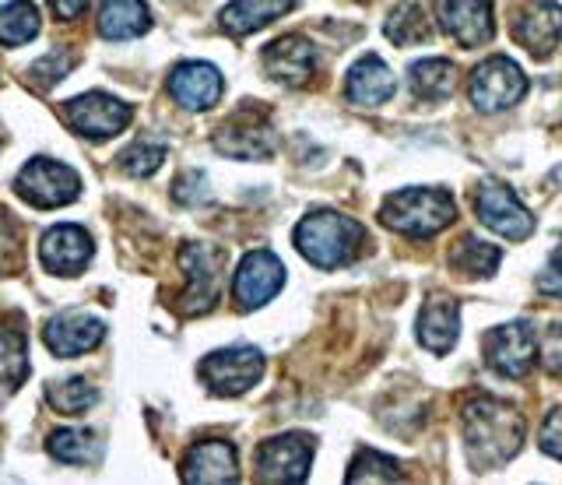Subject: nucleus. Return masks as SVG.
<instances>
[{
	"label": "nucleus",
	"mask_w": 562,
	"mask_h": 485,
	"mask_svg": "<svg viewBox=\"0 0 562 485\" xmlns=\"http://www.w3.org/2000/svg\"><path fill=\"white\" fill-rule=\"evenodd\" d=\"M464 426V447L474 472H488V467H503L517 458L524 443V419L514 405L499 402V397H471L461 411Z\"/></svg>",
	"instance_id": "obj_1"
},
{
	"label": "nucleus",
	"mask_w": 562,
	"mask_h": 485,
	"mask_svg": "<svg viewBox=\"0 0 562 485\" xmlns=\"http://www.w3.org/2000/svg\"><path fill=\"white\" fill-rule=\"evenodd\" d=\"M366 243V229L341 212H313L295 225V247L310 264L334 271L351 264Z\"/></svg>",
	"instance_id": "obj_2"
},
{
	"label": "nucleus",
	"mask_w": 562,
	"mask_h": 485,
	"mask_svg": "<svg viewBox=\"0 0 562 485\" xmlns=\"http://www.w3.org/2000/svg\"><path fill=\"white\" fill-rule=\"evenodd\" d=\"M453 218H457V201L447 190H436V187L397 190V194H391L380 207V222L386 229L412 236V239H429L436 233H443L447 225H453Z\"/></svg>",
	"instance_id": "obj_3"
},
{
	"label": "nucleus",
	"mask_w": 562,
	"mask_h": 485,
	"mask_svg": "<svg viewBox=\"0 0 562 485\" xmlns=\"http://www.w3.org/2000/svg\"><path fill=\"white\" fill-rule=\"evenodd\" d=\"M198 373L211 394L239 397L260 380L263 356H260V349H254V345H233V349H218V352L204 356Z\"/></svg>",
	"instance_id": "obj_4"
},
{
	"label": "nucleus",
	"mask_w": 562,
	"mask_h": 485,
	"mask_svg": "<svg viewBox=\"0 0 562 485\" xmlns=\"http://www.w3.org/2000/svg\"><path fill=\"white\" fill-rule=\"evenodd\" d=\"M468 95L479 113H503L514 110L527 95V75L509 57H488L485 64L474 67Z\"/></svg>",
	"instance_id": "obj_5"
},
{
	"label": "nucleus",
	"mask_w": 562,
	"mask_h": 485,
	"mask_svg": "<svg viewBox=\"0 0 562 485\" xmlns=\"http://www.w3.org/2000/svg\"><path fill=\"white\" fill-rule=\"evenodd\" d=\"M14 190L32 207H64L70 201H78L81 177L57 159H32L18 172Z\"/></svg>",
	"instance_id": "obj_6"
},
{
	"label": "nucleus",
	"mask_w": 562,
	"mask_h": 485,
	"mask_svg": "<svg viewBox=\"0 0 562 485\" xmlns=\"http://www.w3.org/2000/svg\"><path fill=\"white\" fill-rule=\"evenodd\" d=\"M134 110L127 102H120L116 95H105V92H85L64 102V120L70 131H78L92 142H105V137L120 134L123 127L131 124Z\"/></svg>",
	"instance_id": "obj_7"
},
{
	"label": "nucleus",
	"mask_w": 562,
	"mask_h": 485,
	"mask_svg": "<svg viewBox=\"0 0 562 485\" xmlns=\"http://www.w3.org/2000/svg\"><path fill=\"white\" fill-rule=\"evenodd\" d=\"M313 437L306 432H285V437L263 440L257 447V478L260 482H306L313 464Z\"/></svg>",
	"instance_id": "obj_8"
},
{
	"label": "nucleus",
	"mask_w": 562,
	"mask_h": 485,
	"mask_svg": "<svg viewBox=\"0 0 562 485\" xmlns=\"http://www.w3.org/2000/svg\"><path fill=\"white\" fill-rule=\"evenodd\" d=\"M482 352H485V362L499 376L520 380L531 373L538 359V338L531 335L527 324H503V327H492L482 338Z\"/></svg>",
	"instance_id": "obj_9"
},
{
	"label": "nucleus",
	"mask_w": 562,
	"mask_h": 485,
	"mask_svg": "<svg viewBox=\"0 0 562 485\" xmlns=\"http://www.w3.org/2000/svg\"><path fill=\"white\" fill-rule=\"evenodd\" d=\"M474 207H479L482 225L506 239H527L535 233V215L517 201V194L499 180H482L479 194H474Z\"/></svg>",
	"instance_id": "obj_10"
},
{
	"label": "nucleus",
	"mask_w": 562,
	"mask_h": 485,
	"mask_svg": "<svg viewBox=\"0 0 562 485\" xmlns=\"http://www.w3.org/2000/svg\"><path fill=\"white\" fill-rule=\"evenodd\" d=\"M281 285H285V268L271 250H250L236 268L233 279V300L239 309H257L271 303Z\"/></svg>",
	"instance_id": "obj_11"
},
{
	"label": "nucleus",
	"mask_w": 562,
	"mask_h": 485,
	"mask_svg": "<svg viewBox=\"0 0 562 485\" xmlns=\"http://www.w3.org/2000/svg\"><path fill=\"white\" fill-rule=\"evenodd\" d=\"M439 29L450 40H457L464 49H479L492 40L496 32V19H492V0H436L432 4Z\"/></svg>",
	"instance_id": "obj_12"
},
{
	"label": "nucleus",
	"mask_w": 562,
	"mask_h": 485,
	"mask_svg": "<svg viewBox=\"0 0 562 485\" xmlns=\"http://www.w3.org/2000/svg\"><path fill=\"white\" fill-rule=\"evenodd\" d=\"M215 148L228 159H243V162H260L271 159L274 151V131L268 120H260V113L243 110L233 120L215 131Z\"/></svg>",
	"instance_id": "obj_13"
},
{
	"label": "nucleus",
	"mask_w": 562,
	"mask_h": 485,
	"mask_svg": "<svg viewBox=\"0 0 562 485\" xmlns=\"http://www.w3.org/2000/svg\"><path fill=\"white\" fill-rule=\"evenodd\" d=\"M218 261L222 253L207 243H190L180 253V268L187 274V292H183V303L180 309L183 314H207L215 306L218 296Z\"/></svg>",
	"instance_id": "obj_14"
},
{
	"label": "nucleus",
	"mask_w": 562,
	"mask_h": 485,
	"mask_svg": "<svg viewBox=\"0 0 562 485\" xmlns=\"http://www.w3.org/2000/svg\"><path fill=\"white\" fill-rule=\"evenodd\" d=\"M169 95L176 99V106H183L190 113H204L222 99V75L215 64L204 60H187L176 64L169 75Z\"/></svg>",
	"instance_id": "obj_15"
},
{
	"label": "nucleus",
	"mask_w": 562,
	"mask_h": 485,
	"mask_svg": "<svg viewBox=\"0 0 562 485\" xmlns=\"http://www.w3.org/2000/svg\"><path fill=\"white\" fill-rule=\"evenodd\" d=\"M92 236H88L81 225H53L46 229L43 243H40V257H43V268L53 274H81L85 264L92 261Z\"/></svg>",
	"instance_id": "obj_16"
},
{
	"label": "nucleus",
	"mask_w": 562,
	"mask_h": 485,
	"mask_svg": "<svg viewBox=\"0 0 562 485\" xmlns=\"http://www.w3.org/2000/svg\"><path fill=\"white\" fill-rule=\"evenodd\" d=\"M263 71L278 84L303 89L316 75V46L306 36H281L263 49Z\"/></svg>",
	"instance_id": "obj_17"
},
{
	"label": "nucleus",
	"mask_w": 562,
	"mask_h": 485,
	"mask_svg": "<svg viewBox=\"0 0 562 485\" xmlns=\"http://www.w3.org/2000/svg\"><path fill=\"white\" fill-rule=\"evenodd\" d=\"M102 338H105V324L92 314H81V309H67V314H57L46 324V345L60 359H78L85 352H92Z\"/></svg>",
	"instance_id": "obj_18"
},
{
	"label": "nucleus",
	"mask_w": 562,
	"mask_h": 485,
	"mask_svg": "<svg viewBox=\"0 0 562 485\" xmlns=\"http://www.w3.org/2000/svg\"><path fill=\"white\" fill-rule=\"evenodd\" d=\"M183 482L190 485H222L239 478V461L236 447L228 440H204L198 447H190V454L183 458L180 467Z\"/></svg>",
	"instance_id": "obj_19"
},
{
	"label": "nucleus",
	"mask_w": 562,
	"mask_h": 485,
	"mask_svg": "<svg viewBox=\"0 0 562 485\" xmlns=\"http://www.w3.org/2000/svg\"><path fill=\"white\" fill-rule=\"evenodd\" d=\"M415 331H418V341L426 345L429 352L447 356L457 345V335H461V309H457V300H450V296L426 300Z\"/></svg>",
	"instance_id": "obj_20"
},
{
	"label": "nucleus",
	"mask_w": 562,
	"mask_h": 485,
	"mask_svg": "<svg viewBox=\"0 0 562 485\" xmlns=\"http://www.w3.org/2000/svg\"><path fill=\"white\" fill-rule=\"evenodd\" d=\"M514 40L535 57H549L562 40V8L559 4H531L514 22Z\"/></svg>",
	"instance_id": "obj_21"
},
{
	"label": "nucleus",
	"mask_w": 562,
	"mask_h": 485,
	"mask_svg": "<svg viewBox=\"0 0 562 485\" xmlns=\"http://www.w3.org/2000/svg\"><path fill=\"white\" fill-rule=\"evenodd\" d=\"M394 89H397V81L391 75V67L380 57L356 60L345 78V95L348 102H356V106H383V102L394 95Z\"/></svg>",
	"instance_id": "obj_22"
},
{
	"label": "nucleus",
	"mask_w": 562,
	"mask_h": 485,
	"mask_svg": "<svg viewBox=\"0 0 562 485\" xmlns=\"http://www.w3.org/2000/svg\"><path fill=\"white\" fill-rule=\"evenodd\" d=\"M151 29V14L145 0H102L99 32L102 40H137Z\"/></svg>",
	"instance_id": "obj_23"
},
{
	"label": "nucleus",
	"mask_w": 562,
	"mask_h": 485,
	"mask_svg": "<svg viewBox=\"0 0 562 485\" xmlns=\"http://www.w3.org/2000/svg\"><path fill=\"white\" fill-rule=\"evenodd\" d=\"M295 8V0H233L222 11V29L228 36H250V32L271 25L281 14H289Z\"/></svg>",
	"instance_id": "obj_24"
},
{
	"label": "nucleus",
	"mask_w": 562,
	"mask_h": 485,
	"mask_svg": "<svg viewBox=\"0 0 562 485\" xmlns=\"http://www.w3.org/2000/svg\"><path fill=\"white\" fill-rule=\"evenodd\" d=\"M408 81H412L415 99H422V102H443L457 89V67L450 60H443V57H429V60L412 64Z\"/></svg>",
	"instance_id": "obj_25"
},
{
	"label": "nucleus",
	"mask_w": 562,
	"mask_h": 485,
	"mask_svg": "<svg viewBox=\"0 0 562 485\" xmlns=\"http://www.w3.org/2000/svg\"><path fill=\"white\" fill-rule=\"evenodd\" d=\"M29 373V338L22 327H0V387L14 391Z\"/></svg>",
	"instance_id": "obj_26"
},
{
	"label": "nucleus",
	"mask_w": 562,
	"mask_h": 485,
	"mask_svg": "<svg viewBox=\"0 0 562 485\" xmlns=\"http://www.w3.org/2000/svg\"><path fill=\"white\" fill-rule=\"evenodd\" d=\"M35 36H40V8L32 0H11L0 8V43L25 46Z\"/></svg>",
	"instance_id": "obj_27"
},
{
	"label": "nucleus",
	"mask_w": 562,
	"mask_h": 485,
	"mask_svg": "<svg viewBox=\"0 0 562 485\" xmlns=\"http://www.w3.org/2000/svg\"><path fill=\"white\" fill-rule=\"evenodd\" d=\"M499 247H492V243L479 239V236H464L461 243H457L453 250V268L464 274V279H488L492 271L499 268Z\"/></svg>",
	"instance_id": "obj_28"
},
{
	"label": "nucleus",
	"mask_w": 562,
	"mask_h": 485,
	"mask_svg": "<svg viewBox=\"0 0 562 485\" xmlns=\"http://www.w3.org/2000/svg\"><path fill=\"white\" fill-rule=\"evenodd\" d=\"M49 454L64 464H99L102 443L88 429H57L49 437Z\"/></svg>",
	"instance_id": "obj_29"
},
{
	"label": "nucleus",
	"mask_w": 562,
	"mask_h": 485,
	"mask_svg": "<svg viewBox=\"0 0 562 485\" xmlns=\"http://www.w3.org/2000/svg\"><path fill=\"white\" fill-rule=\"evenodd\" d=\"M383 32H386V40L397 46H418L432 36V25H429V14L418 4H401L394 8L391 19H386Z\"/></svg>",
	"instance_id": "obj_30"
},
{
	"label": "nucleus",
	"mask_w": 562,
	"mask_h": 485,
	"mask_svg": "<svg viewBox=\"0 0 562 485\" xmlns=\"http://www.w3.org/2000/svg\"><path fill=\"white\" fill-rule=\"evenodd\" d=\"M46 397L60 415H85L99 402V391L88 384L85 376H70V380H60V384H49Z\"/></svg>",
	"instance_id": "obj_31"
},
{
	"label": "nucleus",
	"mask_w": 562,
	"mask_h": 485,
	"mask_svg": "<svg viewBox=\"0 0 562 485\" xmlns=\"http://www.w3.org/2000/svg\"><path fill=\"white\" fill-rule=\"evenodd\" d=\"M348 482H401L404 472H401V464L394 458H386V454H376V450H362V454L351 461L348 467Z\"/></svg>",
	"instance_id": "obj_32"
},
{
	"label": "nucleus",
	"mask_w": 562,
	"mask_h": 485,
	"mask_svg": "<svg viewBox=\"0 0 562 485\" xmlns=\"http://www.w3.org/2000/svg\"><path fill=\"white\" fill-rule=\"evenodd\" d=\"M166 159V145L158 142H134L127 151H120V166L123 172H131V177H151V172L162 166Z\"/></svg>",
	"instance_id": "obj_33"
},
{
	"label": "nucleus",
	"mask_w": 562,
	"mask_h": 485,
	"mask_svg": "<svg viewBox=\"0 0 562 485\" xmlns=\"http://www.w3.org/2000/svg\"><path fill=\"white\" fill-rule=\"evenodd\" d=\"M70 67H75V57L67 54V49H53V54H46L40 64H32L29 67V75L32 81L40 84V89H49V84H57Z\"/></svg>",
	"instance_id": "obj_34"
},
{
	"label": "nucleus",
	"mask_w": 562,
	"mask_h": 485,
	"mask_svg": "<svg viewBox=\"0 0 562 485\" xmlns=\"http://www.w3.org/2000/svg\"><path fill=\"white\" fill-rule=\"evenodd\" d=\"M172 198L180 201V204H204V201L211 198V190H207V177H204V172H198V169L183 172V177L176 180Z\"/></svg>",
	"instance_id": "obj_35"
},
{
	"label": "nucleus",
	"mask_w": 562,
	"mask_h": 485,
	"mask_svg": "<svg viewBox=\"0 0 562 485\" xmlns=\"http://www.w3.org/2000/svg\"><path fill=\"white\" fill-rule=\"evenodd\" d=\"M541 450L549 458H555V461H562V408H555V411H549L544 415V422H541Z\"/></svg>",
	"instance_id": "obj_36"
},
{
	"label": "nucleus",
	"mask_w": 562,
	"mask_h": 485,
	"mask_svg": "<svg viewBox=\"0 0 562 485\" xmlns=\"http://www.w3.org/2000/svg\"><path fill=\"white\" fill-rule=\"evenodd\" d=\"M541 366L552 376H562V324L549 327V335L541 341Z\"/></svg>",
	"instance_id": "obj_37"
},
{
	"label": "nucleus",
	"mask_w": 562,
	"mask_h": 485,
	"mask_svg": "<svg viewBox=\"0 0 562 485\" xmlns=\"http://www.w3.org/2000/svg\"><path fill=\"white\" fill-rule=\"evenodd\" d=\"M538 289L544 292V296H552V300L562 303V250L552 253L549 268H544V271H541V279H538Z\"/></svg>",
	"instance_id": "obj_38"
},
{
	"label": "nucleus",
	"mask_w": 562,
	"mask_h": 485,
	"mask_svg": "<svg viewBox=\"0 0 562 485\" xmlns=\"http://www.w3.org/2000/svg\"><path fill=\"white\" fill-rule=\"evenodd\" d=\"M49 8L60 22H75L88 11V0H49Z\"/></svg>",
	"instance_id": "obj_39"
}]
</instances>
